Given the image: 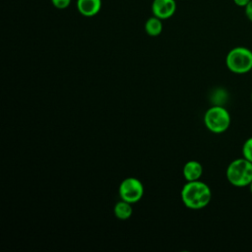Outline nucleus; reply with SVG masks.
<instances>
[{
    "mask_svg": "<svg viewBox=\"0 0 252 252\" xmlns=\"http://www.w3.org/2000/svg\"><path fill=\"white\" fill-rule=\"evenodd\" d=\"M101 0H77V9L85 17H94L101 9Z\"/></svg>",
    "mask_w": 252,
    "mask_h": 252,
    "instance_id": "7",
    "label": "nucleus"
},
{
    "mask_svg": "<svg viewBox=\"0 0 252 252\" xmlns=\"http://www.w3.org/2000/svg\"><path fill=\"white\" fill-rule=\"evenodd\" d=\"M227 69L238 75L246 74L252 70V50L245 46H236L228 51L225 57Z\"/></svg>",
    "mask_w": 252,
    "mask_h": 252,
    "instance_id": "3",
    "label": "nucleus"
},
{
    "mask_svg": "<svg viewBox=\"0 0 252 252\" xmlns=\"http://www.w3.org/2000/svg\"><path fill=\"white\" fill-rule=\"evenodd\" d=\"M133 213V209L131 206V203L126 202L124 200H121L120 202L116 203L114 207V215L116 218L120 220H128Z\"/></svg>",
    "mask_w": 252,
    "mask_h": 252,
    "instance_id": "10",
    "label": "nucleus"
},
{
    "mask_svg": "<svg viewBox=\"0 0 252 252\" xmlns=\"http://www.w3.org/2000/svg\"><path fill=\"white\" fill-rule=\"evenodd\" d=\"M176 11L175 0H154L152 3L153 15L160 20H166Z\"/></svg>",
    "mask_w": 252,
    "mask_h": 252,
    "instance_id": "6",
    "label": "nucleus"
},
{
    "mask_svg": "<svg viewBox=\"0 0 252 252\" xmlns=\"http://www.w3.org/2000/svg\"><path fill=\"white\" fill-rule=\"evenodd\" d=\"M244 12H245V15H246L247 19H248L250 22H252V0L245 6Z\"/></svg>",
    "mask_w": 252,
    "mask_h": 252,
    "instance_id": "13",
    "label": "nucleus"
},
{
    "mask_svg": "<svg viewBox=\"0 0 252 252\" xmlns=\"http://www.w3.org/2000/svg\"><path fill=\"white\" fill-rule=\"evenodd\" d=\"M181 199L189 209H203L211 202L212 191L205 182L187 181L181 190Z\"/></svg>",
    "mask_w": 252,
    "mask_h": 252,
    "instance_id": "1",
    "label": "nucleus"
},
{
    "mask_svg": "<svg viewBox=\"0 0 252 252\" xmlns=\"http://www.w3.org/2000/svg\"><path fill=\"white\" fill-rule=\"evenodd\" d=\"M144 194V186L142 182L134 177L124 179L119 186V195L122 200L129 203L138 202Z\"/></svg>",
    "mask_w": 252,
    "mask_h": 252,
    "instance_id": "5",
    "label": "nucleus"
},
{
    "mask_svg": "<svg viewBox=\"0 0 252 252\" xmlns=\"http://www.w3.org/2000/svg\"><path fill=\"white\" fill-rule=\"evenodd\" d=\"M242 157L252 162V137L245 140L242 146Z\"/></svg>",
    "mask_w": 252,
    "mask_h": 252,
    "instance_id": "11",
    "label": "nucleus"
},
{
    "mask_svg": "<svg viewBox=\"0 0 252 252\" xmlns=\"http://www.w3.org/2000/svg\"><path fill=\"white\" fill-rule=\"evenodd\" d=\"M249 188H250V191H251V193H252V182L249 184Z\"/></svg>",
    "mask_w": 252,
    "mask_h": 252,
    "instance_id": "15",
    "label": "nucleus"
},
{
    "mask_svg": "<svg viewBox=\"0 0 252 252\" xmlns=\"http://www.w3.org/2000/svg\"><path fill=\"white\" fill-rule=\"evenodd\" d=\"M250 1H251V0H233L234 4H235L236 6H238V7H243V8H245V6H246Z\"/></svg>",
    "mask_w": 252,
    "mask_h": 252,
    "instance_id": "14",
    "label": "nucleus"
},
{
    "mask_svg": "<svg viewBox=\"0 0 252 252\" xmlns=\"http://www.w3.org/2000/svg\"><path fill=\"white\" fill-rule=\"evenodd\" d=\"M230 122V114L222 105H213L205 112L204 115V123L206 127L216 134L225 132L228 129Z\"/></svg>",
    "mask_w": 252,
    "mask_h": 252,
    "instance_id": "4",
    "label": "nucleus"
},
{
    "mask_svg": "<svg viewBox=\"0 0 252 252\" xmlns=\"http://www.w3.org/2000/svg\"><path fill=\"white\" fill-rule=\"evenodd\" d=\"M251 73H252V70H251Z\"/></svg>",
    "mask_w": 252,
    "mask_h": 252,
    "instance_id": "17",
    "label": "nucleus"
},
{
    "mask_svg": "<svg viewBox=\"0 0 252 252\" xmlns=\"http://www.w3.org/2000/svg\"><path fill=\"white\" fill-rule=\"evenodd\" d=\"M51 4L57 9H65L69 7L72 0H50Z\"/></svg>",
    "mask_w": 252,
    "mask_h": 252,
    "instance_id": "12",
    "label": "nucleus"
},
{
    "mask_svg": "<svg viewBox=\"0 0 252 252\" xmlns=\"http://www.w3.org/2000/svg\"><path fill=\"white\" fill-rule=\"evenodd\" d=\"M203 173V166L197 160L187 161L183 166V175L187 181L199 180Z\"/></svg>",
    "mask_w": 252,
    "mask_h": 252,
    "instance_id": "8",
    "label": "nucleus"
},
{
    "mask_svg": "<svg viewBox=\"0 0 252 252\" xmlns=\"http://www.w3.org/2000/svg\"><path fill=\"white\" fill-rule=\"evenodd\" d=\"M226 179L235 187H246L252 182V162L246 158L233 159L226 168Z\"/></svg>",
    "mask_w": 252,
    "mask_h": 252,
    "instance_id": "2",
    "label": "nucleus"
},
{
    "mask_svg": "<svg viewBox=\"0 0 252 252\" xmlns=\"http://www.w3.org/2000/svg\"><path fill=\"white\" fill-rule=\"evenodd\" d=\"M251 101H252V93H251Z\"/></svg>",
    "mask_w": 252,
    "mask_h": 252,
    "instance_id": "16",
    "label": "nucleus"
},
{
    "mask_svg": "<svg viewBox=\"0 0 252 252\" xmlns=\"http://www.w3.org/2000/svg\"><path fill=\"white\" fill-rule=\"evenodd\" d=\"M145 31L151 36H158L162 32L161 20L156 16L149 18L145 23Z\"/></svg>",
    "mask_w": 252,
    "mask_h": 252,
    "instance_id": "9",
    "label": "nucleus"
}]
</instances>
